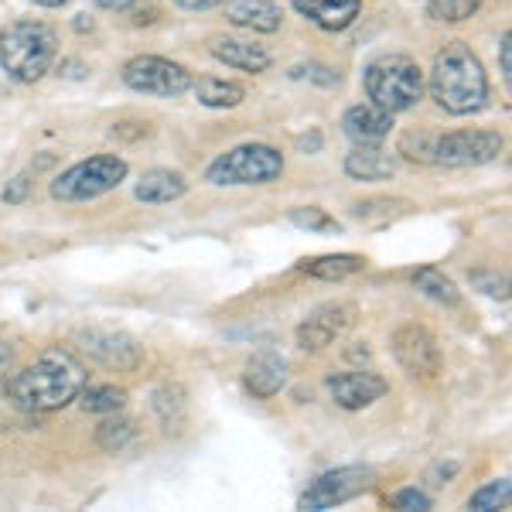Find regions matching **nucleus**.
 <instances>
[{"instance_id":"12","label":"nucleus","mask_w":512,"mask_h":512,"mask_svg":"<svg viewBox=\"0 0 512 512\" xmlns=\"http://www.w3.org/2000/svg\"><path fill=\"white\" fill-rule=\"evenodd\" d=\"M393 355L410 376L431 379L441 369V349L437 338L424 325H403L393 335Z\"/></svg>"},{"instance_id":"29","label":"nucleus","mask_w":512,"mask_h":512,"mask_svg":"<svg viewBox=\"0 0 512 512\" xmlns=\"http://www.w3.org/2000/svg\"><path fill=\"white\" fill-rule=\"evenodd\" d=\"M468 506L478 509V512H489V509H506L509 506V482L506 478H499V482H489L482 485L472 499H468Z\"/></svg>"},{"instance_id":"31","label":"nucleus","mask_w":512,"mask_h":512,"mask_svg":"<svg viewBox=\"0 0 512 512\" xmlns=\"http://www.w3.org/2000/svg\"><path fill=\"white\" fill-rule=\"evenodd\" d=\"M393 506L396 509H431V499H427L420 489H403V492H396L393 495Z\"/></svg>"},{"instance_id":"24","label":"nucleus","mask_w":512,"mask_h":512,"mask_svg":"<svg viewBox=\"0 0 512 512\" xmlns=\"http://www.w3.org/2000/svg\"><path fill=\"white\" fill-rule=\"evenodd\" d=\"M414 287H417V291H424L437 304H448V308H454V304H458V287H454L451 277H444L437 267H420V270H414Z\"/></svg>"},{"instance_id":"21","label":"nucleus","mask_w":512,"mask_h":512,"mask_svg":"<svg viewBox=\"0 0 512 512\" xmlns=\"http://www.w3.org/2000/svg\"><path fill=\"white\" fill-rule=\"evenodd\" d=\"M154 414H158L164 431L178 434L188 420V393L181 390L178 383H164L161 390L154 393Z\"/></svg>"},{"instance_id":"26","label":"nucleus","mask_w":512,"mask_h":512,"mask_svg":"<svg viewBox=\"0 0 512 512\" xmlns=\"http://www.w3.org/2000/svg\"><path fill=\"white\" fill-rule=\"evenodd\" d=\"M123 403H127V393L117 390V386H93V390H86V396H82V407L89 414H117Z\"/></svg>"},{"instance_id":"15","label":"nucleus","mask_w":512,"mask_h":512,"mask_svg":"<svg viewBox=\"0 0 512 512\" xmlns=\"http://www.w3.org/2000/svg\"><path fill=\"white\" fill-rule=\"evenodd\" d=\"M342 127H345V137L359 147L383 144L393 127V113L379 110V106H352V110L345 113Z\"/></svg>"},{"instance_id":"11","label":"nucleus","mask_w":512,"mask_h":512,"mask_svg":"<svg viewBox=\"0 0 512 512\" xmlns=\"http://www.w3.org/2000/svg\"><path fill=\"white\" fill-rule=\"evenodd\" d=\"M373 485V472L369 468H335V472H325L311 485L308 492L301 495V509H335L342 502L355 499Z\"/></svg>"},{"instance_id":"16","label":"nucleus","mask_w":512,"mask_h":512,"mask_svg":"<svg viewBox=\"0 0 512 512\" xmlns=\"http://www.w3.org/2000/svg\"><path fill=\"white\" fill-rule=\"evenodd\" d=\"M294 7L318 28L342 31L359 18L362 0H294Z\"/></svg>"},{"instance_id":"17","label":"nucleus","mask_w":512,"mask_h":512,"mask_svg":"<svg viewBox=\"0 0 512 512\" xmlns=\"http://www.w3.org/2000/svg\"><path fill=\"white\" fill-rule=\"evenodd\" d=\"M209 52L216 55L219 62L233 65V69H243V72H263L270 69V52L263 45H250V41H239V38H212Z\"/></svg>"},{"instance_id":"13","label":"nucleus","mask_w":512,"mask_h":512,"mask_svg":"<svg viewBox=\"0 0 512 512\" xmlns=\"http://www.w3.org/2000/svg\"><path fill=\"white\" fill-rule=\"evenodd\" d=\"M386 390H390L386 379L369 373V369H352V373L328 376V393H332V400L345 410L369 407V403H376L379 396H386Z\"/></svg>"},{"instance_id":"32","label":"nucleus","mask_w":512,"mask_h":512,"mask_svg":"<svg viewBox=\"0 0 512 512\" xmlns=\"http://www.w3.org/2000/svg\"><path fill=\"white\" fill-rule=\"evenodd\" d=\"M28 192H31V178L28 175H18L11 181V185L4 188V202L7 205H21L24 198H28Z\"/></svg>"},{"instance_id":"23","label":"nucleus","mask_w":512,"mask_h":512,"mask_svg":"<svg viewBox=\"0 0 512 512\" xmlns=\"http://www.w3.org/2000/svg\"><path fill=\"white\" fill-rule=\"evenodd\" d=\"M198 93V103L202 106H212V110H233V106L243 103V86L236 82H226V79H202L195 86Z\"/></svg>"},{"instance_id":"37","label":"nucleus","mask_w":512,"mask_h":512,"mask_svg":"<svg viewBox=\"0 0 512 512\" xmlns=\"http://www.w3.org/2000/svg\"><path fill=\"white\" fill-rule=\"evenodd\" d=\"M99 7H106V11H123V7H130L134 0H96Z\"/></svg>"},{"instance_id":"20","label":"nucleus","mask_w":512,"mask_h":512,"mask_svg":"<svg viewBox=\"0 0 512 512\" xmlns=\"http://www.w3.org/2000/svg\"><path fill=\"white\" fill-rule=\"evenodd\" d=\"M226 18L236 28H250V31H277L280 28V11L270 0H233L226 11Z\"/></svg>"},{"instance_id":"25","label":"nucleus","mask_w":512,"mask_h":512,"mask_svg":"<svg viewBox=\"0 0 512 512\" xmlns=\"http://www.w3.org/2000/svg\"><path fill=\"white\" fill-rule=\"evenodd\" d=\"M134 434H137V427H134V420H103V424L96 427V444L103 451H123L130 441H134Z\"/></svg>"},{"instance_id":"3","label":"nucleus","mask_w":512,"mask_h":512,"mask_svg":"<svg viewBox=\"0 0 512 512\" xmlns=\"http://www.w3.org/2000/svg\"><path fill=\"white\" fill-rule=\"evenodd\" d=\"M400 154L420 164H444V168H468L489 164L502 154V137L489 130H458V134H407L400 140Z\"/></svg>"},{"instance_id":"2","label":"nucleus","mask_w":512,"mask_h":512,"mask_svg":"<svg viewBox=\"0 0 512 512\" xmlns=\"http://www.w3.org/2000/svg\"><path fill=\"white\" fill-rule=\"evenodd\" d=\"M431 93L444 113L451 117H465L485 106L489 96V79L482 72V62L472 55V48L451 41L437 52L431 69Z\"/></svg>"},{"instance_id":"22","label":"nucleus","mask_w":512,"mask_h":512,"mask_svg":"<svg viewBox=\"0 0 512 512\" xmlns=\"http://www.w3.org/2000/svg\"><path fill=\"white\" fill-rule=\"evenodd\" d=\"M366 267V260L355 253H328V256H315V260H304L301 270L318 280H345L352 274H359V270Z\"/></svg>"},{"instance_id":"30","label":"nucleus","mask_w":512,"mask_h":512,"mask_svg":"<svg viewBox=\"0 0 512 512\" xmlns=\"http://www.w3.org/2000/svg\"><path fill=\"white\" fill-rule=\"evenodd\" d=\"M472 284H475V287H482V291L489 294V297H502V301L509 297L506 277H495V274H472Z\"/></svg>"},{"instance_id":"38","label":"nucleus","mask_w":512,"mask_h":512,"mask_svg":"<svg viewBox=\"0 0 512 512\" xmlns=\"http://www.w3.org/2000/svg\"><path fill=\"white\" fill-rule=\"evenodd\" d=\"M35 4H41V7H62L65 0H35Z\"/></svg>"},{"instance_id":"33","label":"nucleus","mask_w":512,"mask_h":512,"mask_svg":"<svg viewBox=\"0 0 512 512\" xmlns=\"http://www.w3.org/2000/svg\"><path fill=\"white\" fill-rule=\"evenodd\" d=\"M11 373H14V349L0 338V393H4L7 383H11Z\"/></svg>"},{"instance_id":"36","label":"nucleus","mask_w":512,"mask_h":512,"mask_svg":"<svg viewBox=\"0 0 512 512\" xmlns=\"http://www.w3.org/2000/svg\"><path fill=\"white\" fill-rule=\"evenodd\" d=\"M178 7H188V11H205V7H216L222 0H175Z\"/></svg>"},{"instance_id":"34","label":"nucleus","mask_w":512,"mask_h":512,"mask_svg":"<svg viewBox=\"0 0 512 512\" xmlns=\"http://www.w3.org/2000/svg\"><path fill=\"white\" fill-rule=\"evenodd\" d=\"M509 45H512V38H509V35H502V52H499V55H502V76H506V79L512 76V59H509L512 48H509Z\"/></svg>"},{"instance_id":"4","label":"nucleus","mask_w":512,"mask_h":512,"mask_svg":"<svg viewBox=\"0 0 512 512\" xmlns=\"http://www.w3.org/2000/svg\"><path fill=\"white\" fill-rule=\"evenodd\" d=\"M59 38L41 21H14L0 31V65L18 82H38L52 69Z\"/></svg>"},{"instance_id":"27","label":"nucleus","mask_w":512,"mask_h":512,"mask_svg":"<svg viewBox=\"0 0 512 512\" xmlns=\"http://www.w3.org/2000/svg\"><path fill=\"white\" fill-rule=\"evenodd\" d=\"M482 0H427V14L434 21H465L478 11Z\"/></svg>"},{"instance_id":"28","label":"nucleus","mask_w":512,"mask_h":512,"mask_svg":"<svg viewBox=\"0 0 512 512\" xmlns=\"http://www.w3.org/2000/svg\"><path fill=\"white\" fill-rule=\"evenodd\" d=\"M294 222V226L301 229H311V233H338V222L328 216L325 209H318V205H304V209H291V216H287Z\"/></svg>"},{"instance_id":"5","label":"nucleus","mask_w":512,"mask_h":512,"mask_svg":"<svg viewBox=\"0 0 512 512\" xmlns=\"http://www.w3.org/2000/svg\"><path fill=\"white\" fill-rule=\"evenodd\" d=\"M366 93L379 110L403 113L424 96V76L407 55H383L366 69Z\"/></svg>"},{"instance_id":"14","label":"nucleus","mask_w":512,"mask_h":512,"mask_svg":"<svg viewBox=\"0 0 512 512\" xmlns=\"http://www.w3.org/2000/svg\"><path fill=\"white\" fill-rule=\"evenodd\" d=\"M246 390H250L256 400H270L284 390L287 383V362L280 359L277 352H256L250 362H246Z\"/></svg>"},{"instance_id":"7","label":"nucleus","mask_w":512,"mask_h":512,"mask_svg":"<svg viewBox=\"0 0 512 512\" xmlns=\"http://www.w3.org/2000/svg\"><path fill=\"white\" fill-rule=\"evenodd\" d=\"M280 171H284L280 151L267 144H243L209 164V181L212 185H267L280 178Z\"/></svg>"},{"instance_id":"19","label":"nucleus","mask_w":512,"mask_h":512,"mask_svg":"<svg viewBox=\"0 0 512 512\" xmlns=\"http://www.w3.org/2000/svg\"><path fill=\"white\" fill-rule=\"evenodd\" d=\"M188 192V181L178 175V171H168V168H154L147 171L144 178L137 181V198L147 205H164V202H175Z\"/></svg>"},{"instance_id":"18","label":"nucleus","mask_w":512,"mask_h":512,"mask_svg":"<svg viewBox=\"0 0 512 512\" xmlns=\"http://www.w3.org/2000/svg\"><path fill=\"white\" fill-rule=\"evenodd\" d=\"M345 175H352L355 181H386L396 175V158L379 151V144L355 147L345 158Z\"/></svg>"},{"instance_id":"8","label":"nucleus","mask_w":512,"mask_h":512,"mask_svg":"<svg viewBox=\"0 0 512 512\" xmlns=\"http://www.w3.org/2000/svg\"><path fill=\"white\" fill-rule=\"evenodd\" d=\"M76 345L82 355H89L103 369L113 373H134L144 362V349L137 345L134 335L117 332V328H82L76 335Z\"/></svg>"},{"instance_id":"6","label":"nucleus","mask_w":512,"mask_h":512,"mask_svg":"<svg viewBox=\"0 0 512 512\" xmlns=\"http://www.w3.org/2000/svg\"><path fill=\"white\" fill-rule=\"evenodd\" d=\"M123 178H127V161L117 158V154H96V158L79 161L69 171H62L52 181V195L59 202H93V198L120 188Z\"/></svg>"},{"instance_id":"10","label":"nucleus","mask_w":512,"mask_h":512,"mask_svg":"<svg viewBox=\"0 0 512 512\" xmlns=\"http://www.w3.org/2000/svg\"><path fill=\"white\" fill-rule=\"evenodd\" d=\"M355 321V308L349 301H328L311 311L308 318L297 325V345L304 352H321L332 342H338Z\"/></svg>"},{"instance_id":"35","label":"nucleus","mask_w":512,"mask_h":512,"mask_svg":"<svg viewBox=\"0 0 512 512\" xmlns=\"http://www.w3.org/2000/svg\"><path fill=\"white\" fill-rule=\"evenodd\" d=\"M454 472H458V465H454V461H451V465H437L431 472V478H437V482H431V485H444Z\"/></svg>"},{"instance_id":"1","label":"nucleus","mask_w":512,"mask_h":512,"mask_svg":"<svg viewBox=\"0 0 512 512\" xmlns=\"http://www.w3.org/2000/svg\"><path fill=\"white\" fill-rule=\"evenodd\" d=\"M86 386V369L72 352L48 349L41 352L31 366L11 376L7 396L14 407L28 410V414H48V410H62L82 393Z\"/></svg>"},{"instance_id":"9","label":"nucleus","mask_w":512,"mask_h":512,"mask_svg":"<svg viewBox=\"0 0 512 512\" xmlns=\"http://www.w3.org/2000/svg\"><path fill=\"white\" fill-rule=\"evenodd\" d=\"M123 82L147 96H181L192 86V76L178 62L158 59V55H140V59H130L123 65Z\"/></svg>"}]
</instances>
